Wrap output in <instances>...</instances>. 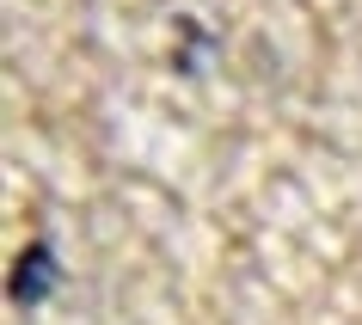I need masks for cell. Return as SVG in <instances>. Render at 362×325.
<instances>
[{"instance_id":"obj_1","label":"cell","mask_w":362,"mask_h":325,"mask_svg":"<svg viewBox=\"0 0 362 325\" xmlns=\"http://www.w3.org/2000/svg\"><path fill=\"white\" fill-rule=\"evenodd\" d=\"M49 288H56V246H49V240H31L25 258H19V270H13V301L37 307Z\"/></svg>"}]
</instances>
